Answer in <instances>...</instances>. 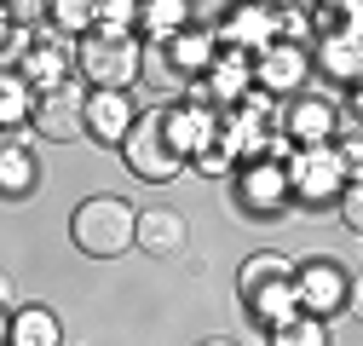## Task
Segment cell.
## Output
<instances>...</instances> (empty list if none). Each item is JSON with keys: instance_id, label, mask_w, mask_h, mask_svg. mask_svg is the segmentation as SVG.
Returning <instances> with one entry per match:
<instances>
[{"instance_id": "cell-1", "label": "cell", "mask_w": 363, "mask_h": 346, "mask_svg": "<svg viewBox=\"0 0 363 346\" xmlns=\"http://www.w3.org/2000/svg\"><path fill=\"white\" fill-rule=\"evenodd\" d=\"M75 69H81V86L86 93H127L145 69V47L133 29H86L75 40Z\"/></svg>"}, {"instance_id": "cell-9", "label": "cell", "mask_w": 363, "mask_h": 346, "mask_svg": "<svg viewBox=\"0 0 363 346\" xmlns=\"http://www.w3.org/2000/svg\"><path fill=\"white\" fill-rule=\"evenodd\" d=\"M237 208L254 213V220H277V213L289 208V179H283V162H242L237 167Z\"/></svg>"}, {"instance_id": "cell-26", "label": "cell", "mask_w": 363, "mask_h": 346, "mask_svg": "<svg viewBox=\"0 0 363 346\" xmlns=\"http://www.w3.org/2000/svg\"><path fill=\"white\" fill-rule=\"evenodd\" d=\"M23 300H18V283H12V272H0V312H18Z\"/></svg>"}, {"instance_id": "cell-21", "label": "cell", "mask_w": 363, "mask_h": 346, "mask_svg": "<svg viewBox=\"0 0 363 346\" xmlns=\"http://www.w3.org/2000/svg\"><path fill=\"white\" fill-rule=\"evenodd\" d=\"M311 69H323V75H335V81H357V35H323L317 40V58H311Z\"/></svg>"}, {"instance_id": "cell-11", "label": "cell", "mask_w": 363, "mask_h": 346, "mask_svg": "<svg viewBox=\"0 0 363 346\" xmlns=\"http://www.w3.org/2000/svg\"><path fill=\"white\" fill-rule=\"evenodd\" d=\"M133 121H139V104H133V93H86V99H81V133L93 139V145L121 150V139H127Z\"/></svg>"}, {"instance_id": "cell-19", "label": "cell", "mask_w": 363, "mask_h": 346, "mask_svg": "<svg viewBox=\"0 0 363 346\" xmlns=\"http://www.w3.org/2000/svg\"><path fill=\"white\" fill-rule=\"evenodd\" d=\"M283 277H294V260H289V254H271V248H259V254H248L242 266H237V294L248 300L254 289H265V283H283Z\"/></svg>"}, {"instance_id": "cell-22", "label": "cell", "mask_w": 363, "mask_h": 346, "mask_svg": "<svg viewBox=\"0 0 363 346\" xmlns=\"http://www.w3.org/2000/svg\"><path fill=\"white\" fill-rule=\"evenodd\" d=\"M47 29L64 35V40H81L93 29V0H52L47 6Z\"/></svg>"}, {"instance_id": "cell-14", "label": "cell", "mask_w": 363, "mask_h": 346, "mask_svg": "<svg viewBox=\"0 0 363 346\" xmlns=\"http://www.w3.org/2000/svg\"><path fill=\"white\" fill-rule=\"evenodd\" d=\"M40 185V162L29 150V133H6L0 139V202H23Z\"/></svg>"}, {"instance_id": "cell-6", "label": "cell", "mask_w": 363, "mask_h": 346, "mask_svg": "<svg viewBox=\"0 0 363 346\" xmlns=\"http://www.w3.org/2000/svg\"><path fill=\"white\" fill-rule=\"evenodd\" d=\"M18 75H23L29 93H52V86L75 81V40H64V35H52V29H35Z\"/></svg>"}, {"instance_id": "cell-7", "label": "cell", "mask_w": 363, "mask_h": 346, "mask_svg": "<svg viewBox=\"0 0 363 346\" xmlns=\"http://www.w3.org/2000/svg\"><path fill=\"white\" fill-rule=\"evenodd\" d=\"M81 99H86L81 81H64V86H52V93H35V104H29V133H35V139H52V145L81 139Z\"/></svg>"}, {"instance_id": "cell-8", "label": "cell", "mask_w": 363, "mask_h": 346, "mask_svg": "<svg viewBox=\"0 0 363 346\" xmlns=\"http://www.w3.org/2000/svg\"><path fill=\"white\" fill-rule=\"evenodd\" d=\"M306 81H311V58H306V47L271 40V47L254 58V93H265V99H300Z\"/></svg>"}, {"instance_id": "cell-13", "label": "cell", "mask_w": 363, "mask_h": 346, "mask_svg": "<svg viewBox=\"0 0 363 346\" xmlns=\"http://www.w3.org/2000/svg\"><path fill=\"white\" fill-rule=\"evenodd\" d=\"M185 242H191V225H185L179 208H145L139 220H133V248H145L156 260H173Z\"/></svg>"}, {"instance_id": "cell-28", "label": "cell", "mask_w": 363, "mask_h": 346, "mask_svg": "<svg viewBox=\"0 0 363 346\" xmlns=\"http://www.w3.org/2000/svg\"><path fill=\"white\" fill-rule=\"evenodd\" d=\"M6 35H12V23H6V6H0V47H6Z\"/></svg>"}, {"instance_id": "cell-15", "label": "cell", "mask_w": 363, "mask_h": 346, "mask_svg": "<svg viewBox=\"0 0 363 346\" xmlns=\"http://www.w3.org/2000/svg\"><path fill=\"white\" fill-rule=\"evenodd\" d=\"M167 75H185V81H202L208 75V64H213V52H219V40H213V29H185V35H173L167 40Z\"/></svg>"}, {"instance_id": "cell-24", "label": "cell", "mask_w": 363, "mask_h": 346, "mask_svg": "<svg viewBox=\"0 0 363 346\" xmlns=\"http://www.w3.org/2000/svg\"><path fill=\"white\" fill-rule=\"evenodd\" d=\"M340 220H346V231H352V237H363V191H357V185H346V191H340Z\"/></svg>"}, {"instance_id": "cell-17", "label": "cell", "mask_w": 363, "mask_h": 346, "mask_svg": "<svg viewBox=\"0 0 363 346\" xmlns=\"http://www.w3.org/2000/svg\"><path fill=\"white\" fill-rule=\"evenodd\" d=\"M133 29H145L150 47H167L173 35L191 29V0H145L139 18H133Z\"/></svg>"}, {"instance_id": "cell-10", "label": "cell", "mask_w": 363, "mask_h": 346, "mask_svg": "<svg viewBox=\"0 0 363 346\" xmlns=\"http://www.w3.org/2000/svg\"><path fill=\"white\" fill-rule=\"evenodd\" d=\"M162 127H167V145H173V156L179 162H196L213 139H219V110H202V104H162Z\"/></svg>"}, {"instance_id": "cell-18", "label": "cell", "mask_w": 363, "mask_h": 346, "mask_svg": "<svg viewBox=\"0 0 363 346\" xmlns=\"http://www.w3.org/2000/svg\"><path fill=\"white\" fill-rule=\"evenodd\" d=\"M248 318H254L265 335H271V329H283L289 318H300V306H294V277L254 289V294H248Z\"/></svg>"}, {"instance_id": "cell-5", "label": "cell", "mask_w": 363, "mask_h": 346, "mask_svg": "<svg viewBox=\"0 0 363 346\" xmlns=\"http://www.w3.org/2000/svg\"><path fill=\"white\" fill-rule=\"evenodd\" d=\"M294 306L306 312V318H317V323H329L335 312H346L352 306V272L340 266V260H300L294 266Z\"/></svg>"}, {"instance_id": "cell-23", "label": "cell", "mask_w": 363, "mask_h": 346, "mask_svg": "<svg viewBox=\"0 0 363 346\" xmlns=\"http://www.w3.org/2000/svg\"><path fill=\"white\" fill-rule=\"evenodd\" d=\"M271 346H335V335H329V323H317V318H289L283 329H271Z\"/></svg>"}, {"instance_id": "cell-20", "label": "cell", "mask_w": 363, "mask_h": 346, "mask_svg": "<svg viewBox=\"0 0 363 346\" xmlns=\"http://www.w3.org/2000/svg\"><path fill=\"white\" fill-rule=\"evenodd\" d=\"M29 104H35V93L23 86V75L6 69L0 75V139L6 133H29Z\"/></svg>"}, {"instance_id": "cell-2", "label": "cell", "mask_w": 363, "mask_h": 346, "mask_svg": "<svg viewBox=\"0 0 363 346\" xmlns=\"http://www.w3.org/2000/svg\"><path fill=\"white\" fill-rule=\"evenodd\" d=\"M133 220H139L133 202H121L116 191H99V196H86L69 213V242L86 260H116V254L133 248Z\"/></svg>"}, {"instance_id": "cell-12", "label": "cell", "mask_w": 363, "mask_h": 346, "mask_svg": "<svg viewBox=\"0 0 363 346\" xmlns=\"http://www.w3.org/2000/svg\"><path fill=\"white\" fill-rule=\"evenodd\" d=\"M335 133H340V104H335V99L300 93V99L283 110V139H289L294 150H306V145H335Z\"/></svg>"}, {"instance_id": "cell-25", "label": "cell", "mask_w": 363, "mask_h": 346, "mask_svg": "<svg viewBox=\"0 0 363 346\" xmlns=\"http://www.w3.org/2000/svg\"><path fill=\"white\" fill-rule=\"evenodd\" d=\"M196 173H231V150H225V145L213 139V145L196 156Z\"/></svg>"}, {"instance_id": "cell-16", "label": "cell", "mask_w": 363, "mask_h": 346, "mask_svg": "<svg viewBox=\"0 0 363 346\" xmlns=\"http://www.w3.org/2000/svg\"><path fill=\"white\" fill-rule=\"evenodd\" d=\"M6 346H64V323L52 306H18L6 318Z\"/></svg>"}, {"instance_id": "cell-3", "label": "cell", "mask_w": 363, "mask_h": 346, "mask_svg": "<svg viewBox=\"0 0 363 346\" xmlns=\"http://www.w3.org/2000/svg\"><path fill=\"white\" fill-rule=\"evenodd\" d=\"M283 179H289L294 202L323 208V202H340V191L352 185V167H346L340 145H306V150L283 156Z\"/></svg>"}, {"instance_id": "cell-27", "label": "cell", "mask_w": 363, "mask_h": 346, "mask_svg": "<svg viewBox=\"0 0 363 346\" xmlns=\"http://www.w3.org/2000/svg\"><path fill=\"white\" fill-rule=\"evenodd\" d=\"M196 346H242V340H231V335H208V340H196Z\"/></svg>"}, {"instance_id": "cell-4", "label": "cell", "mask_w": 363, "mask_h": 346, "mask_svg": "<svg viewBox=\"0 0 363 346\" xmlns=\"http://www.w3.org/2000/svg\"><path fill=\"white\" fill-rule=\"evenodd\" d=\"M121 162L133 179H145V185H167L185 173V162L173 156L167 145V127H162V104L156 110H139V121L127 127V139H121Z\"/></svg>"}, {"instance_id": "cell-29", "label": "cell", "mask_w": 363, "mask_h": 346, "mask_svg": "<svg viewBox=\"0 0 363 346\" xmlns=\"http://www.w3.org/2000/svg\"><path fill=\"white\" fill-rule=\"evenodd\" d=\"M6 318H12V312H0V346H6Z\"/></svg>"}]
</instances>
